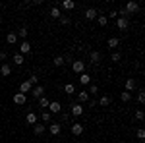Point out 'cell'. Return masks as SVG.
<instances>
[{
	"mask_svg": "<svg viewBox=\"0 0 145 143\" xmlns=\"http://www.w3.org/2000/svg\"><path fill=\"white\" fill-rule=\"evenodd\" d=\"M83 16H85V20H87V22H93V20H97V16H99V12L95 10V8H87Z\"/></svg>",
	"mask_w": 145,
	"mask_h": 143,
	"instance_id": "cell-8",
	"label": "cell"
},
{
	"mask_svg": "<svg viewBox=\"0 0 145 143\" xmlns=\"http://www.w3.org/2000/svg\"><path fill=\"white\" fill-rule=\"evenodd\" d=\"M29 52H31V43H29V41H22V43H20V54H29Z\"/></svg>",
	"mask_w": 145,
	"mask_h": 143,
	"instance_id": "cell-10",
	"label": "cell"
},
{
	"mask_svg": "<svg viewBox=\"0 0 145 143\" xmlns=\"http://www.w3.org/2000/svg\"><path fill=\"white\" fill-rule=\"evenodd\" d=\"M64 91H66L68 95H74V93H76V85H74V83H66V85H64Z\"/></svg>",
	"mask_w": 145,
	"mask_h": 143,
	"instance_id": "cell-28",
	"label": "cell"
},
{
	"mask_svg": "<svg viewBox=\"0 0 145 143\" xmlns=\"http://www.w3.org/2000/svg\"><path fill=\"white\" fill-rule=\"evenodd\" d=\"M116 25H118V29L126 31V29L130 27V20H128V18H116Z\"/></svg>",
	"mask_w": 145,
	"mask_h": 143,
	"instance_id": "cell-9",
	"label": "cell"
},
{
	"mask_svg": "<svg viewBox=\"0 0 145 143\" xmlns=\"http://www.w3.org/2000/svg\"><path fill=\"white\" fill-rule=\"evenodd\" d=\"M135 87H137V81H135L134 77H128V79H126V91H128V93H132Z\"/></svg>",
	"mask_w": 145,
	"mask_h": 143,
	"instance_id": "cell-15",
	"label": "cell"
},
{
	"mask_svg": "<svg viewBox=\"0 0 145 143\" xmlns=\"http://www.w3.org/2000/svg\"><path fill=\"white\" fill-rule=\"evenodd\" d=\"M27 81H29L33 87H35V85H39V77L35 76V74H33V76H29V79H27Z\"/></svg>",
	"mask_w": 145,
	"mask_h": 143,
	"instance_id": "cell-35",
	"label": "cell"
},
{
	"mask_svg": "<svg viewBox=\"0 0 145 143\" xmlns=\"http://www.w3.org/2000/svg\"><path fill=\"white\" fill-rule=\"evenodd\" d=\"M79 83H81V85H85V87H87V85L91 83V76L87 74V72H83V74H79Z\"/></svg>",
	"mask_w": 145,
	"mask_h": 143,
	"instance_id": "cell-17",
	"label": "cell"
},
{
	"mask_svg": "<svg viewBox=\"0 0 145 143\" xmlns=\"http://www.w3.org/2000/svg\"><path fill=\"white\" fill-rule=\"evenodd\" d=\"M48 104H50V101L46 99V97H41V99H39V106H41V108H48Z\"/></svg>",
	"mask_w": 145,
	"mask_h": 143,
	"instance_id": "cell-31",
	"label": "cell"
},
{
	"mask_svg": "<svg viewBox=\"0 0 145 143\" xmlns=\"http://www.w3.org/2000/svg\"><path fill=\"white\" fill-rule=\"evenodd\" d=\"M41 120L43 122H50L52 120V114H50L48 110H43V112H41Z\"/></svg>",
	"mask_w": 145,
	"mask_h": 143,
	"instance_id": "cell-27",
	"label": "cell"
},
{
	"mask_svg": "<svg viewBox=\"0 0 145 143\" xmlns=\"http://www.w3.org/2000/svg\"><path fill=\"white\" fill-rule=\"evenodd\" d=\"M110 97H108V95H101V99H99V104L101 106H108V104H110Z\"/></svg>",
	"mask_w": 145,
	"mask_h": 143,
	"instance_id": "cell-25",
	"label": "cell"
},
{
	"mask_svg": "<svg viewBox=\"0 0 145 143\" xmlns=\"http://www.w3.org/2000/svg\"><path fill=\"white\" fill-rule=\"evenodd\" d=\"M134 116H135V120H137V122H143V118H145L143 110H135V114H134Z\"/></svg>",
	"mask_w": 145,
	"mask_h": 143,
	"instance_id": "cell-34",
	"label": "cell"
},
{
	"mask_svg": "<svg viewBox=\"0 0 145 143\" xmlns=\"http://www.w3.org/2000/svg\"><path fill=\"white\" fill-rule=\"evenodd\" d=\"M106 44H108V48H112V50H114V48H118V46H120V39H118V37H110Z\"/></svg>",
	"mask_w": 145,
	"mask_h": 143,
	"instance_id": "cell-22",
	"label": "cell"
},
{
	"mask_svg": "<svg viewBox=\"0 0 145 143\" xmlns=\"http://www.w3.org/2000/svg\"><path fill=\"white\" fill-rule=\"evenodd\" d=\"M12 62H14L16 66H22L23 62H25V56H23V54H20V52H16V54L12 56Z\"/></svg>",
	"mask_w": 145,
	"mask_h": 143,
	"instance_id": "cell-16",
	"label": "cell"
},
{
	"mask_svg": "<svg viewBox=\"0 0 145 143\" xmlns=\"http://www.w3.org/2000/svg\"><path fill=\"white\" fill-rule=\"evenodd\" d=\"M18 39H23V41H27V35H29V31H27V27H22L20 31H18Z\"/></svg>",
	"mask_w": 145,
	"mask_h": 143,
	"instance_id": "cell-26",
	"label": "cell"
},
{
	"mask_svg": "<svg viewBox=\"0 0 145 143\" xmlns=\"http://www.w3.org/2000/svg\"><path fill=\"white\" fill-rule=\"evenodd\" d=\"M70 22H72V20H70L68 16H62V18H60V23H62V25H70Z\"/></svg>",
	"mask_w": 145,
	"mask_h": 143,
	"instance_id": "cell-38",
	"label": "cell"
},
{
	"mask_svg": "<svg viewBox=\"0 0 145 143\" xmlns=\"http://www.w3.org/2000/svg\"><path fill=\"white\" fill-rule=\"evenodd\" d=\"M31 95H33V99H41V97H45V87L43 85H35L33 89H31Z\"/></svg>",
	"mask_w": 145,
	"mask_h": 143,
	"instance_id": "cell-4",
	"label": "cell"
},
{
	"mask_svg": "<svg viewBox=\"0 0 145 143\" xmlns=\"http://www.w3.org/2000/svg\"><path fill=\"white\" fill-rule=\"evenodd\" d=\"M37 120H39V118H37V114H35V112H27V116H25V122H27L29 126H35V124H37Z\"/></svg>",
	"mask_w": 145,
	"mask_h": 143,
	"instance_id": "cell-20",
	"label": "cell"
},
{
	"mask_svg": "<svg viewBox=\"0 0 145 143\" xmlns=\"http://www.w3.org/2000/svg\"><path fill=\"white\" fill-rule=\"evenodd\" d=\"M137 101H139V104H143V103H145V91H143V89L137 91Z\"/></svg>",
	"mask_w": 145,
	"mask_h": 143,
	"instance_id": "cell-33",
	"label": "cell"
},
{
	"mask_svg": "<svg viewBox=\"0 0 145 143\" xmlns=\"http://www.w3.org/2000/svg\"><path fill=\"white\" fill-rule=\"evenodd\" d=\"M135 137H137V139H145V132H143V128H139V130L135 132Z\"/></svg>",
	"mask_w": 145,
	"mask_h": 143,
	"instance_id": "cell-37",
	"label": "cell"
},
{
	"mask_svg": "<svg viewBox=\"0 0 145 143\" xmlns=\"http://www.w3.org/2000/svg\"><path fill=\"white\" fill-rule=\"evenodd\" d=\"M0 74H2V76L4 77H8L12 74V66L10 64H8V62H4V64H2V66H0Z\"/></svg>",
	"mask_w": 145,
	"mask_h": 143,
	"instance_id": "cell-18",
	"label": "cell"
},
{
	"mask_svg": "<svg viewBox=\"0 0 145 143\" xmlns=\"http://www.w3.org/2000/svg\"><path fill=\"white\" fill-rule=\"evenodd\" d=\"M66 62H64V56H54V66L56 68H60V66H64Z\"/></svg>",
	"mask_w": 145,
	"mask_h": 143,
	"instance_id": "cell-32",
	"label": "cell"
},
{
	"mask_svg": "<svg viewBox=\"0 0 145 143\" xmlns=\"http://www.w3.org/2000/svg\"><path fill=\"white\" fill-rule=\"evenodd\" d=\"M97 23H99L101 27H105V25L108 23V18H106V16H97Z\"/></svg>",
	"mask_w": 145,
	"mask_h": 143,
	"instance_id": "cell-29",
	"label": "cell"
},
{
	"mask_svg": "<svg viewBox=\"0 0 145 143\" xmlns=\"http://www.w3.org/2000/svg\"><path fill=\"white\" fill-rule=\"evenodd\" d=\"M14 103L20 104V106L25 104V103H27V95H23V93H16V95H14Z\"/></svg>",
	"mask_w": 145,
	"mask_h": 143,
	"instance_id": "cell-14",
	"label": "cell"
},
{
	"mask_svg": "<svg viewBox=\"0 0 145 143\" xmlns=\"http://www.w3.org/2000/svg\"><path fill=\"white\" fill-rule=\"evenodd\" d=\"M89 93H87V89H83V91H79L78 93V103L79 104H83V103H87V101H89Z\"/></svg>",
	"mask_w": 145,
	"mask_h": 143,
	"instance_id": "cell-12",
	"label": "cell"
},
{
	"mask_svg": "<svg viewBox=\"0 0 145 143\" xmlns=\"http://www.w3.org/2000/svg\"><path fill=\"white\" fill-rule=\"evenodd\" d=\"M89 95H97L99 93V85H89V91H87Z\"/></svg>",
	"mask_w": 145,
	"mask_h": 143,
	"instance_id": "cell-36",
	"label": "cell"
},
{
	"mask_svg": "<svg viewBox=\"0 0 145 143\" xmlns=\"http://www.w3.org/2000/svg\"><path fill=\"white\" fill-rule=\"evenodd\" d=\"M70 126H72V133H74V135H81V133H83V124H79V122H72Z\"/></svg>",
	"mask_w": 145,
	"mask_h": 143,
	"instance_id": "cell-11",
	"label": "cell"
},
{
	"mask_svg": "<svg viewBox=\"0 0 145 143\" xmlns=\"http://www.w3.org/2000/svg\"><path fill=\"white\" fill-rule=\"evenodd\" d=\"M87 106H89V108H95V106H97V101L89 99V101H87Z\"/></svg>",
	"mask_w": 145,
	"mask_h": 143,
	"instance_id": "cell-40",
	"label": "cell"
},
{
	"mask_svg": "<svg viewBox=\"0 0 145 143\" xmlns=\"http://www.w3.org/2000/svg\"><path fill=\"white\" fill-rule=\"evenodd\" d=\"M31 89H33V85L25 79V81H22V85H20V93H23V95H27V93H31Z\"/></svg>",
	"mask_w": 145,
	"mask_h": 143,
	"instance_id": "cell-13",
	"label": "cell"
},
{
	"mask_svg": "<svg viewBox=\"0 0 145 143\" xmlns=\"http://www.w3.org/2000/svg\"><path fill=\"white\" fill-rule=\"evenodd\" d=\"M50 16H52L54 20H60V18H62V12H60V8H58V6H52V8H50Z\"/></svg>",
	"mask_w": 145,
	"mask_h": 143,
	"instance_id": "cell-23",
	"label": "cell"
},
{
	"mask_svg": "<svg viewBox=\"0 0 145 143\" xmlns=\"http://www.w3.org/2000/svg\"><path fill=\"white\" fill-rule=\"evenodd\" d=\"M106 18H108V20H110V18H112V20H116V18H118V14H116V10H112L110 14L106 16Z\"/></svg>",
	"mask_w": 145,
	"mask_h": 143,
	"instance_id": "cell-41",
	"label": "cell"
},
{
	"mask_svg": "<svg viewBox=\"0 0 145 143\" xmlns=\"http://www.w3.org/2000/svg\"><path fill=\"white\" fill-rule=\"evenodd\" d=\"M6 58H8V54H6L4 50H0V60H6Z\"/></svg>",
	"mask_w": 145,
	"mask_h": 143,
	"instance_id": "cell-42",
	"label": "cell"
},
{
	"mask_svg": "<svg viewBox=\"0 0 145 143\" xmlns=\"http://www.w3.org/2000/svg\"><path fill=\"white\" fill-rule=\"evenodd\" d=\"M70 114L76 116V118L81 116V114H83V104H79V103H72V104H70Z\"/></svg>",
	"mask_w": 145,
	"mask_h": 143,
	"instance_id": "cell-2",
	"label": "cell"
},
{
	"mask_svg": "<svg viewBox=\"0 0 145 143\" xmlns=\"http://www.w3.org/2000/svg\"><path fill=\"white\" fill-rule=\"evenodd\" d=\"M48 112H50V114H60V112H62V104H60L58 101H50V104H48Z\"/></svg>",
	"mask_w": 145,
	"mask_h": 143,
	"instance_id": "cell-6",
	"label": "cell"
},
{
	"mask_svg": "<svg viewBox=\"0 0 145 143\" xmlns=\"http://www.w3.org/2000/svg\"><path fill=\"white\" fill-rule=\"evenodd\" d=\"M6 43H8V44H16V43H18V35L10 31V33L6 35Z\"/></svg>",
	"mask_w": 145,
	"mask_h": 143,
	"instance_id": "cell-24",
	"label": "cell"
},
{
	"mask_svg": "<svg viewBox=\"0 0 145 143\" xmlns=\"http://www.w3.org/2000/svg\"><path fill=\"white\" fill-rule=\"evenodd\" d=\"M130 99H132V93H128V91H122V93H120V101H122V103H128Z\"/></svg>",
	"mask_w": 145,
	"mask_h": 143,
	"instance_id": "cell-30",
	"label": "cell"
},
{
	"mask_svg": "<svg viewBox=\"0 0 145 143\" xmlns=\"http://www.w3.org/2000/svg\"><path fill=\"white\" fill-rule=\"evenodd\" d=\"M60 132H62V124H58V122L48 124V133L50 135H60Z\"/></svg>",
	"mask_w": 145,
	"mask_h": 143,
	"instance_id": "cell-5",
	"label": "cell"
},
{
	"mask_svg": "<svg viewBox=\"0 0 145 143\" xmlns=\"http://www.w3.org/2000/svg\"><path fill=\"white\" fill-rule=\"evenodd\" d=\"M72 72L83 74V72H85V62H83V60H74V62H72Z\"/></svg>",
	"mask_w": 145,
	"mask_h": 143,
	"instance_id": "cell-3",
	"label": "cell"
},
{
	"mask_svg": "<svg viewBox=\"0 0 145 143\" xmlns=\"http://www.w3.org/2000/svg\"><path fill=\"white\" fill-rule=\"evenodd\" d=\"M112 62H120V58H122V56H120V52H112Z\"/></svg>",
	"mask_w": 145,
	"mask_h": 143,
	"instance_id": "cell-39",
	"label": "cell"
},
{
	"mask_svg": "<svg viewBox=\"0 0 145 143\" xmlns=\"http://www.w3.org/2000/svg\"><path fill=\"white\" fill-rule=\"evenodd\" d=\"M60 8H64V10H74V8H76V2H74V0H62V2H60Z\"/></svg>",
	"mask_w": 145,
	"mask_h": 143,
	"instance_id": "cell-19",
	"label": "cell"
},
{
	"mask_svg": "<svg viewBox=\"0 0 145 143\" xmlns=\"http://www.w3.org/2000/svg\"><path fill=\"white\" fill-rule=\"evenodd\" d=\"M124 10L128 12V16H132L135 12H139V2H135V0H130L126 6H124Z\"/></svg>",
	"mask_w": 145,
	"mask_h": 143,
	"instance_id": "cell-1",
	"label": "cell"
},
{
	"mask_svg": "<svg viewBox=\"0 0 145 143\" xmlns=\"http://www.w3.org/2000/svg\"><path fill=\"white\" fill-rule=\"evenodd\" d=\"M45 132H46L45 124H35V126H33V133H35V135H43Z\"/></svg>",
	"mask_w": 145,
	"mask_h": 143,
	"instance_id": "cell-21",
	"label": "cell"
},
{
	"mask_svg": "<svg viewBox=\"0 0 145 143\" xmlns=\"http://www.w3.org/2000/svg\"><path fill=\"white\" fill-rule=\"evenodd\" d=\"M101 60H103V54H101L99 50H91L89 52V62L91 64H99Z\"/></svg>",
	"mask_w": 145,
	"mask_h": 143,
	"instance_id": "cell-7",
	"label": "cell"
}]
</instances>
